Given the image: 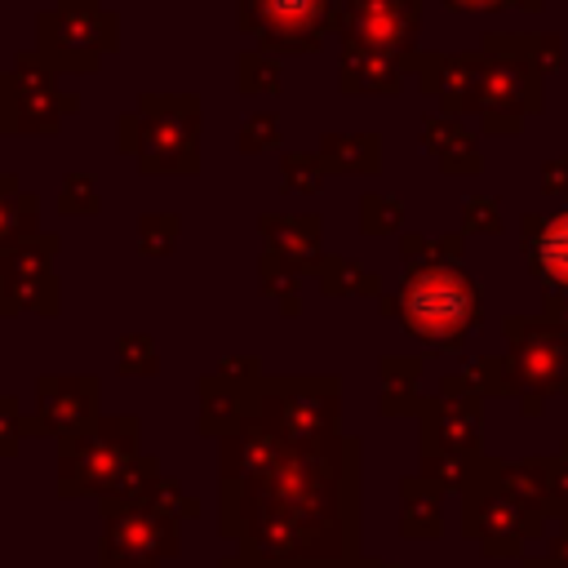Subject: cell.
I'll return each instance as SVG.
<instances>
[{
	"mask_svg": "<svg viewBox=\"0 0 568 568\" xmlns=\"http://www.w3.org/2000/svg\"><path fill=\"white\" fill-rule=\"evenodd\" d=\"M217 568H262V564H257V559H248V555H226Z\"/></svg>",
	"mask_w": 568,
	"mask_h": 568,
	"instance_id": "cell-30",
	"label": "cell"
},
{
	"mask_svg": "<svg viewBox=\"0 0 568 568\" xmlns=\"http://www.w3.org/2000/svg\"><path fill=\"white\" fill-rule=\"evenodd\" d=\"M31 235H40V200L27 195L18 178L0 173V253Z\"/></svg>",
	"mask_w": 568,
	"mask_h": 568,
	"instance_id": "cell-15",
	"label": "cell"
},
{
	"mask_svg": "<svg viewBox=\"0 0 568 568\" xmlns=\"http://www.w3.org/2000/svg\"><path fill=\"white\" fill-rule=\"evenodd\" d=\"M311 275H320L324 293H333V297H346V293H377V280H373L364 266L346 262V257H320Z\"/></svg>",
	"mask_w": 568,
	"mask_h": 568,
	"instance_id": "cell-17",
	"label": "cell"
},
{
	"mask_svg": "<svg viewBox=\"0 0 568 568\" xmlns=\"http://www.w3.org/2000/svg\"><path fill=\"white\" fill-rule=\"evenodd\" d=\"M0 102L9 106L13 133H58L62 115L75 111V98H62L40 67L31 71V62H22L13 75H4Z\"/></svg>",
	"mask_w": 568,
	"mask_h": 568,
	"instance_id": "cell-9",
	"label": "cell"
},
{
	"mask_svg": "<svg viewBox=\"0 0 568 568\" xmlns=\"http://www.w3.org/2000/svg\"><path fill=\"white\" fill-rule=\"evenodd\" d=\"M222 382H231V386H240V390H253L266 373H262V364L253 359V355H235V359H222L217 368H213Z\"/></svg>",
	"mask_w": 568,
	"mask_h": 568,
	"instance_id": "cell-26",
	"label": "cell"
},
{
	"mask_svg": "<svg viewBox=\"0 0 568 568\" xmlns=\"http://www.w3.org/2000/svg\"><path fill=\"white\" fill-rule=\"evenodd\" d=\"M98 546L102 568H164L178 555V519L155 510H111Z\"/></svg>",
	"mask_w": 568,
	"mask_h": 568,
	"instance_id": "cell-7",
	"label": "cell"
},
{
	"mask_svg": "<svg viewBox=\"0 0 568 568\" xmlns=\"http://www.w3.org/2000/svg\"><path fill=\"white\" fill-rule=\"evenodd\" d=\"M395 217H399V204H390V200H382V195H368V200H364V231H368V235L395 226Z\"/></svg>",
	"mask_w": 568,
	"mask_h": 568,
	"instance_id": "cell-29",
	"label": "cell"
},
{
	"mask_svg": "<svg viewBox=\"0 0 568 568\" xmlns=\"http://www.w3.org/2000/svg\"><path fill=\"white\" fill-rule=\"evenodd\" d=\"M280 173H284V186L288 191H320V164L311 160V155H284V164H280Z\"/></svg>",
	"mask_w": 568,
	"mask_h": 568,
	"instance_id": "cell-23",
	"label": "cell"
},
{
	"mask_svg": "<svg viewBox=\"0 0 568 568\" xmlns=\"http://www.w3.org/2000/svg\"><path fill=\"white\" fill-rule=\"evenodd\" d=\"M164 470H160V462L155 457H146V453H138V457H129L115 475H111V484L98 493V501H102V515H111V510H133V506H142V497H146V488L160 479Z\"/></svg>",
	"mask_w": 568,
	"mask_h": 568,
	"instance_id": "cell-14",
	"label": "cell"
},
{
	"mask_svg": "<svg viewBox=\"0 0 568 568\" xmlns=\"http://www.w3.org/2000/svg\"><path fill=\"white\" fill-rule=\"evenodd\" d=\"M257 231H262L271 253L302 266L306 275L315 271V262H320V217H262Z\"/></svg>",
	"mask_w": 568,
	"mask_h": 568,
	"instance_id": "cell-13",
	"label": "cell"
},
{
	"mask_svg": "<svg viewBox=\"0 0 568 568\" xmlns=\"http://www.w3.org/2000/svg\"><path fill=\"white\" fill-rule=\"evenodd\" d=\"M58 235L40 231L0 253V311L4 315H58L62 288L53 275Z\"/></svg>",
	"mask_w": 568,
	"mask_h": 568,
	"instance_id": "cell-6",
	"label": "cell"
},
{
	"mask_svg": "<svg viewBox=\"0 0 568 568\" xmlns=\"http://www.w3.org/2000/svg\"><path fill=\"white\" fill-rule=\"evenodd\" d=\"M328 0H240V27L262 40V49L302 53L324 31Z\"/></svg>",
	"mask_w": 568,
	"mask_h": 568,
	"instance_id": "cell-8",
	"label": "cell"
},
{
	"mask_svg": "<svg viewBox=\"0 0 568 568\" xmlns=\"http://www.w3.org/2000/svg\"><path fill=\"white\" fill-rule=\"evenodd\" d=\"M275 138H280V124H275V115H253V120H244V124H240V151H244V155H253V151H266Z\"/></svg>",
	"mask_w": 568,
	"mask_h": 568,
	"instance_id": "cell-25",
	"label": "cell"
},
{
	"mask_svg": "<svg viewBox=\"0 0 568 568\" xmlns=\"http://www.w3.org/2000/svg\"><path fill=\"white\" fill-rule=\"evenodd\" d=\"M22 444V413L13 395H0V457H13Z\"/></svg>",
	"mask_w": 568,
	"mask_h": 568,
	"instance_id": "cell-27",
	"label": "cell"
},
{
	"mask_svg": "<svg viewBox=\"0 0 568 568\" xmlns=\"http://www.w3.org/2000/svg\"><path fill=\"white\" fill-rule=\"evenodd\" d=\"M248 413L262 417L288 444H315L337 426L333 377H262L248 390Z\"/></svg>",
	"mask_w": 568,
	"mask_h": 568,
	"instance_id": "cell-5",
	"label": "cell"
},
{
	"mask_svg": "<svg viewBox=\"0 0 568 568\" xmlns=\"http://www.w3.org/2000/svg\"><path fill=\"white\" fill-rule=\"evenodd\" d=\"M138 417L133 413H111V417H93L89 426L58 435V497H84V493H102L111 484V475L138 457Z\"/></svg>",
	"mask_w": 568,
	"mask_h": 568,
	"instance_id": "cell-3",
	"label": "cell"
},
{
	"mask_svg": "<svg viewBox=\"0 0 568 568\" xmlns=\"http://www.w3.org/2000/svg\"><path fill=\"white\" fill-rule=\"evenodd\" d=\"M58 213H67V217H93L98 213V182L89 173H67V182L58 191Z\"/></svg>",
	"mask_w": 568,
	"mask_h": 568,
	"instance_id": "cell-21",
	"label": "cell"
},
{
	"mask_svg": "<svg viewBox=\"0 0 568 568\" xmlns=\"http://www.w3.org/2000/svg\"><path fill=\"white\" fill-rule=\"evenodd\" d=\"M195 98H142L138 115L120 120V151L138 155L142 173H195Z\"/></svg>",
	"mask_w": 568,
	"mask_h": 568,
	"instance_id": "cell-2",
	"label": "cell"
},
{
	"mask_svg": "<svg viewBox=\"0 0 568 568\" xmlns=\"http://www.w3.org/2000/svg\"><path fill=\"white\" fill-rule=\"evenodd\" d=\"M359 444L324 435L315 444H280L253 475L217 484V528L244 555L280 568H328L351 546V488Z\"/></svg>",
	"mask_w": 568,
	"mask_h": 568,
	"instance_id": "cell-1",
	"label": "cell"
},
{
	"mask_svg": "<svg viewBox=\"0 0 568 568\" xmlns=\"http://www.w3.org/2000/svg\"><path fill=\"white\" fill-rule=\"evenodd\" d=\"M178 235H182V222L173 213H146V217H138V253H146V257L173 253Z\"/></svg>",
	"mask_w": 568,
	"mask_h": 568,
	"instance_id": "cell-20",
	"label": "cell"
},
{
	"mask_svg": "<svg viewBox=\"0 0 568 568\" xmlns=\"http://www.w3.org/2000/svg\"><path fill=\"white\" fill-rule=\"evenodd\" d=\"M248 417V390L222 382L217 373L200 377V435L204 439H226L244 426Z\"/></svg>",
	"mask_w": 568,
	"mask_h": 568,
	"instance_id": "cell-12",
	"label": "cell"
},
{
	"mask_svg": "<svg viewBox=\"0 0 568 568\" xmlns=\"http://www.w3.org/2000/svg\"><path fill=\"white\" fill-rule=\"evenodd\" d=\"M115 373L120 377H155L160 373L155 337L151 333H124L115 342Z\"/></svg>",
	"mask_w": 568,
	"mask_h": 568,
	"instance_id": "cell-18",
	"label": "cell"
},
{
	"mask_svg": "<svg viewBox=\"0 0 568 568\" xmlns=\"http://www.w3.org/2000/svg\"><path fill=\"white\" fill-rule=\"evenodd\" d=\"M49 22L62 27V36L58 31H44V53L58 67L93 71L98 67V53L111 49V13H98L93 0H80V13H71V4H67V9L49 13Z\"/></svg>",
	"mask_w": 568,
	"mask_h": 568,
	"instance_id": "cell-10",
	"label": "cell"
},
{
	"mask_svg": "<svg viewBox=\"0 0 568 568\" xmlns=\"http://www.w3.org/2000/svg\"><path fill=\"white\" fill-rule=\"evenodd\" d=\"M240 89L244 93H271L275 89V62H266L257 53L240 58Z\"/></svg>",
	"mask_w": 568,
	"mask_h": 568,
	"instance_id": "cell-24",
	"label": "cell"
},
{
	"mask_svg": "<svg viewBox=\"0 0 568 568\" xmlns=\"http://www.w3.org/2000/svg\"><path fill=\"white\" fill-rule=\"evenodd\" d=\"M0 133H13V120H9V106L0 102Z\"/></svg>",
	"mask_w": 568,
	"mask_h": 568,
	"instance_id": "cell-31",
	"label": "cell"
},
{
	"mask_svg": "<svg viewBox=\"0 0 568 568\" xmlns=\"http://www.w3.org/2000/svg\"><path fill=\"white\" fill-rule=\"evenodd\" d=\"M98 377L93 373H44L36 382V417L49 426V435H71L89 426L98 413Z\"/></svg>",
	"mask_w": 568,
	"mask_h": 568,
	"instance_id": "cell-11",
	"label": "cell"
},
{
	"mask_svg": "<svg viewBox=\"0 0 568 568\" xmlns=\"http://www.w3.org/2000/svg\"><path fill=\"white\" fill-rule=\"evenodd\" d=\"M457 4H493V0H457Z\"/></svg>",
	"mask_w": 568,
	"mask_h": 568,
	"instance_id": "cell-32",
	"label": "cell"
},
{
	"mask_svg": "<svg viewBox=\"0 0 568 568\" xmlns=\"http://www.w3.org/2000/svg\"><path fill=\"white\" fill-rule=\"evenodd\" d=\"M395 311L408 324V333L435 346H453L475 320V284L457 266H417L408 271Z\"/></svg>",
	"mask_w": 568,
	"mask_h": 568,
	"instance_id": "cell-4",
	"label": "cell"
},
{
	"mask_svg": "<svg viewBox=\"0 0 568 568\" xmlns=\"http://www.w3.org/2000/svg\"><path fill=\"white\" fill-rule=\"evenodd\" d=\"M359 146H373V138H324V155H328V164H337V169H351V164L373 169L368 160H359Z\"/></svg>",
	"mask_w": 568,
	"mask_h": 568,
	"instance_id": "cell-28",
	"label": "cell"
},
{
	"mask_svg": "<svg viewBox=\"0 0 568 568\" xmlns=\"http://www.w3.org/2000/svg\"><path fill=\"white\" fill-rule=\"evenodd\" d=\"M306 271L302 266H293V262H284L280 253H262L257 257V280H262V293L280 306V315H297L302 311V302H297V280H302Z\"/></svg>",
	"mask_w": 568,
	"mask_h": 568,
	"instance_id": "cell-16",
	"label": "cell"
},
{
	"mask_svg": "<svg viewBox=\"0 0 568 568\" xmlns=\"http://www.w3.org/2000/svg\"><path fill=\"white\" fill-rule=\"evenodd\" d=\"M404 528L413 532V537H422V532H430L435 528V501H430V493H422V484H404Z\"/></svg>",
	"mask_w": 568,
	"mask_h": 568,
	"instance_id": "cell-22",
	"label": "cell"
},
{
	"mask_svg": "<svg viewBox=\"0 0 568 568\" xmlns=\"http://www.w3.org/2000/svg\"><path fill=\"white\" fill-rule=\"evenodd\" d=\"M537 266L546 280H555L559 288H568V213L555 217L546 226V235L537 240Z\"/></svg>",
	"mask_w": 568,
	"mask_h": 568,
	"instance_id": "cell-19",
	"label": "cell"
}]
</instances>
